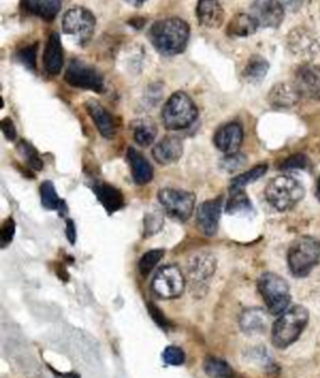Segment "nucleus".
Listing matches in <instances>:
<instances>
[{
	"label": "nucleus",
	"mask_w": 320,
	"mask_h": 378,
	"mask_svg": "<svg viewBox=\"0 0 320 378\" xmlns=\"http://www.w3.org/2000/svg\"><path fill=\"white\" fill-rule=\"evenodd\" d=\"M258 28V22L252 14L238 13L227 25V36L230 38L250 37Z\"/></svg>",
	"instance_id": "nucleus-25"
},
{
	"label": "nucleus",
	"mask_w": 320,
	"mask_h": 378,
	"mask_svg": "<svg viewBox=\"0 0 320 378\" xmlns=\"http://www.w3.org/2000/svg\"><path fill=\"white\" fill-rule=\"evenodd\" d=\"M163 226V218L158 213H150L149 217L145 218V230H147V236L153 235L155 232L161 228Z\"/></svg>",
	"instance_id": "nucleus-40"
},
{
	"label": "nucleus",
	"mask_w": 320,
	"mask_h": 378,
	"mask_svg": "<svg viewBox=\"0 0 320 378\" xmlns=\"http://www.w3.org/2000/svg\"><path fill=\"white\" fill-rule=\"evenodd\" d=\"M258 288L271 315H282L291 301L288 282L275 273L266 272L260 276Z\"/></svg>",
	"instance_id": "nucleus-6"
},
{
	"label": "nucleus",
	"mask_w": 320,
	"mask_h": 378,
	"mask_svg": "<svg viewBox=\"0 0 320 378\" xmlns=\"http://www.w3.org/2000/svg\"><path fill=\"white\" fill-rule=\"evenodd\" d=\"M67 237H68L69 242L75 243L77 230H75L74 222L72 219L67 221Z\"/></svg>",
	"instance_id": "nucleus-44"
},
{
	"label": "nucleus",
	"mask_w": 320,
	"mask_h": 378,
	"mask_svg": "<svg viewBox=\"0 0 320 378\" xmlns=\"http://www.w3.org/2000/svg\"><path fill=\"white\" fill-rule=\"evenodd\" d=\"M301 100V95L296 92V87L288 83H279L271 88L268 94V102L273 108L287 109L296 106Z\"/></svg>",
	"instance_id": "nucleus-21"
},
{
	"label": "nucleus",
	"mask_w": 320,
	"mask_h": 378,
	"mask_svg": "<svg viewBox=\"0 0 320 378\" xmlns=\"http://www.w3.org/2000/svg\"><path fill=\"white\" fill-rule=\"evenodd\" d=\"M317 198L320 200V177L318 180V183H317Z\"/></svg>",
	"instance_id": "nucleus-46"
},
{
	"label": "nucleus",
	"mask_w": 320,
	"mask_h": 378,
	"mask_svg": "<svg viewBox=\"0 0 320 378\" xmlns=\"http://www.w3.org/2000/svg\"><path fill=\"white\" fill-rule=\"evenodd\" d=\"M269 72V63L268 61L260 56H253L249 58L246 63L244 70H243V78L248 83L252 84H258L263 81L266 74Z\"/></svg>",
	"instance_id": "nucleus-28"
},
{
	"label": "nucleus",
	"mask_w": 320,
	"mask_h": 378,
	"mask_svg": "<svg viewBox=\"0 0 320 378\" xmlns=\"http://www.w3.org/2000/svg\"><path fill=\"white\" fill-rule=\"evenodd\" d=\"M15 235V222L12 217L6 218V222L0 227V247L6 249L10 243Z\"/></svg>",
	"instance_id": "nucleus-38"
},
{
	"label": "nucleus",
	"mask_w": 320,
	"mask_h": 378,
	"mask_svg": "<svg viewBox=\"0 0 320 378\" xmlns=\"http://www.w3.org/2000/svg\"><path fill=\"white\" fill-rule=\"evenodd\" d=\"M305 196V188L299 180L290 175H279L268 183L265 198L268 203L279 212L294 208Z\"/></svg>",
	"instance_id": "nucleus-3"
},
{
	"label": "nucleus",
	"mask_w": 320,
	"mask_h": 378,
	"mask_svg": "<svg viewBox=\"0 0 320 378\" xmlns=\"http://www.w3.org/2000/svg\"><path fill=\"white\" fill-rule=\"evenodd\" d=\"M161 117L166 129H186L197 120L198 108L188 94L175 92L166 100Z\"/></svg>",
	"instance_id": "nucleus-5"
},
{
	"label": "nucleus",
	"mask_w": 320,
	"mask_h": 378,
	"mask_svg": "<svg viewBox=\"0 0 320 378\" xmlns=\"http://www.w3.org/2000/svg\"><path fill=\"white\" fill-rule=\"evenodd\" d=\"M149 315L153 317V320L159 324L161 329H168L170 327V323L166 320V317L163 315V312L155 304H149Z\"/></svg>",
	"instance_id": "nucleus-41"
},
{
	"label": "nucleus",
	"mask_w": 320,
	"mask_h": 378,
	"mask_svg": "<svg viewBox=\"0 0 320 378\" xmlns=\"http://www.w3.org/2000/svg\"><path fill=\"white\" fill-rule=\"evenodd\" d=\"M163 360L170 366H180L185 362L184 351L175 346H169L163 352Z\"/></svg>",
	"instance_id": "nucleus-36"
},
{
	"label": "nucleus",
	"mask_w": 320,
	"mask_h": 378,
	"mask_svg": "<svg viewBox=\"0 0 320 378\" xmlns=\"http://www.w3.org/2000/svg\"><path fill=\"white\" fill-rule=\"evenodd\" d=\"M40 200L44 208L49 211H56V210L61 211L64 205V202L59 198L56 193V187L49 180L43 182L40 186Z\"/></svg>",
	"instance_id": "nucleus-31"
},
{
	"label": "nucleus",
	"mask_w": 320,
	"mask_h": 378,
	"mask_svg": "<svg viewBox=\"0 0 320 378\" xmlns=\"http://www.w3.org/2000/svg\"><path fill=\"white\" fill-rule=\"evenodd\" d=\"M19 153L24 157L29 167L34 171H42L43 169V162L38 155L37 149L31 145V143L26 141H22L18 145Z\"/></svg>",
	"instance_id": "nucleus-33"
},
{
	"label": "nucleus",
	"mask_w": 320,
	"mask_h": 378,
	"mask_svg": "<svg viewBox=\"0 0 320 378\" xmlns=\"http://www.w3.org/2000/svg\"><path fill=\"white\" fill-rule=\"evenodd\" d=\"M195 13L198 23L208 29L221 28L225 19V13L219 0H199Z\"/></svg>",
	"instance_id": "nucleus-17"
},
{
	"label": "nucleus",
	"mask_w": 320,
	"mask_h": 378,
	"mask_svg": "<svg viewBox=\"0 0 320 378\" xmlns=\"http://www.w3.org/2000/svg\"><path fill=\"white\" fill-rule=\"evenodd\" d=\"M184 288V274L175 265L161 267L152 281V290L158 297L163 299L178 298Z\"/></svg>",
	"instance_id": "nucleus-10"
},
{
	"label": "nucleus",
	"mask_w": 320,
	"mask_h": 378,
	"mask_svg": "<svg viewBox=\"0 0 320 378\" xmlns=\"http://www.w3.org/2000/svg\"><path fill=\"white\" fill-rule=\"evenodd\" d=\"M223 197H218L211 200H205L199 205L197 213V223L199 230L205 236H216L219 227V219L222 214Z\"/></svg>",
	"instance_id": "nucleus-15"
},
{
	"label": "nucleus",
	"mask_w": 320,
	"mask_h": 378,
	"mask_svg": "<svg viewBox=\"0 0 320 378\" xmlns=\"http://www.w3.org/2000/svg\"><path fill=\"white\" fill-rule=\"evenodd\" d=\"M216 257L209 252H202L194 255L188 263V276L193 291L207 288V282L216 272Z\"/></svg>",
	"instance_id": "nucleus-12"
},
{
	"label": "nucleus",
	"mask_w": 320,
	"mask_h": 378,
	"mask_svg": "<svg viewBox=\"0 0 320 378\" xmlns=\"http://www.w3.org/2000/svg\"><path fill=\"white\" fill-rule=\"evenodd\" d=\"M309 166V159L307 155H294L287 158L285 161L280 164L282 171H293V169H305Z\"/></svg>",
	"instance_id": "nucleus-39"
},
{
	"label": "nucleus",
	"mask_w": 320,
	"mask_h": 378,
	"mask_svg": "<svg viewBox=\"0 0 320 378\" xmlns=\"http://www.w3.org/2000/svg\"><path fill=\"white\" fill-rule=\"evenodd\" d=\"M268 171V166L266 164H259L257 167L252 168L250 171L244 172V173L239 174L238 177H235L234 180H232L230 182V192H234V191H240L243 189L244 187L254 183L257 180H260Z\"/></svg>",
	"instance_id": "nucleus-29"
},
{
	"label": "nucleus",
	"mask_w": 320,
	"mask_h": 378,
	"mask_svg": "<svg viewBox=\"0 0 320 378\" xmlns=\"http://www.w3.org/2000/svg\"><path fill=\"white\" fill-rule=\"evenodd\" d=\"M128 4L133 6H142L147 0H125Z\"/></svg>",
	"instance_id": "nucleus-45"
},
{
	"label": "nucleus",
	"mask_w": 320,
	"mask_h": 378,
	"mask_svg": "<svg viewBox=\"0 0 320 378\" xmlns=\"http://www.w3.org/2000/svg\"><path fill=\"white\" fill-rule=\"evenodd\" d=\"M1 132H3V134L8 141H15L17 139L15 125L13 123L12 119L8 118V117L1 120Z\"/></svg>",
	"instance_id": "nucleus-42"
},
{
	"label": "nucleus",
	"mask_w": 320,
	"mask_h": 378,
	"mask_svg": "<svg viewBox=\"0 0 320 378\" xmlns=\"http://www.w3.org/2000/svg\"><path fill=\"white\" fill-rule=\"evenodd\" d=\"M244 133L243 128L239 123L232 122L228 125H223L219 128L214 136V144L216 148L219 149L225 155H233L237 153L243 143Z\"/></svg>",
	"instance_id": "nucleus-16"
},
{
	"label": "nucleus",
	"mask_w": 320,
	"mask_h": 378,
	"mask_svg": "<svg viewBox=\"0 0 320 378\" xmlns=\"http://www.w3.org/2000/svg\"><path fill=\"white\" fill-rule=\"evenodd\" d=\"M287 47L291 54L302 59H313L320 52L319 39L314 31L305 26H296L287 37Z\"/></svg>",
	"instance_id": "nucleus-11"
},
{
	"label": "nucleus",
	"mask_w": 320,
	"mask_h": 378,
	"mask_svg": "<svg viewBox=\"0 0 320 378\" xmlns=\"http://www.w3.org/2000/svg\"><path fill=\"white\" fill-rule=\"evenodd\" d=\"M64 79L72 87L84 90H92L95 93L104 92V79L103 75L97 69L81 62L79 59H73L69 63L68 68L64 75Z\"/></svg>",
	"instance_id": "nucleus-9"
},
{
	"label": "nucleus",
	"mask_w": 320,
	"mask_h": 378,
	"mask_svg": "<svg viewBox=\"0 0 320 378\" xmlns=\"http://www.w3.org/2000/svg\"><path fill=\"white\" fill-rule=\"evenodd\" d=\"M204 371L209 378H233V368L225 361L208 357L204 362Z\"/></svg>",
	"instance_id": "nucleus-30"
},
{
	"label": "nucleus",
	"mask_w": 320,
	"mask_h": 378,
	"mask_svg": "<svg viewBox=\"0 0 320 378\" xmlns=\"http://www.w3.org/2000/svg\"><path fill=\"white\" fill-rule=\"evenodd\" d=\"M131 130L136 142L141 147H149L154 142L155 136L158 134L157 125L152 119H136L131 123Z\"/></svg>",
	"instance_id": "nucleus-27"
},
{
	"label": "nucleus",
	"mask_w": 320,
	"mask_h": 378,
	"mask_svg": "<svg viewBox=\"0 0 320 378\" xmlns=\"http://www.w3.org/2000/svg\"><path fill=\"white\" fill-rule=\"evenodd\" d=\"M239 326L246 335H262L268 327V315L262 308H248L240 315Z\"/></svg>",
	"instance_id": "nucleus-23"
},
{
	"label": "nucleus",
	"mask_w": 320,
	"mask_h": 378,
	"mask_svg": "<svg viewBox=\"0 0 320 378\" xmlns=\"http://www.w3.org/2000/svg\"><path fill=\"white\" fill-rule=\"evenodd\" d=\"M94 192L97 193L99 202L104 205L108 213H114L123 207V194L111 184L98 183L97 186H94Z\"/></svg>",
	"instance_id": "nucleus-26"
},
{
	"label": "nucleus",
	"mask_w": 320,
	"mask_h": 378,
	"mask_svg": "<svg viewBox=\"0 0 320 378\" xmlns=\"http://www.w3.org/2000/svg\"><path fill=\"white\" fill-rule=\"evenodd\" d=\"M309 312L303 306H294L280 315L271 329V342L274 347L284 349L291 346L307 327Z\"/></svg>",
	"instance_id": "nucleus-2"
},
{
	"label": "nucleus",
	"mask_w": 320,
	"mask_h": 378,
	"mask_svg": "<svg viewBox=\"0 0 320 378\" xmlns=\"http://www.w3.org/2000/svg\"><path fill=\"white\" fill-rule=\"evenodd\" d=\"M320 263V241L314 237H299L288 251L290 272L298 278L307 277Z\"/></svg>",
	"instance_id": "nucleus-4"
},
{
	"label": "nucleus",
	"mask_w": 320,
	"mask_h": 378,
	"mask_svg": "<svg viewBox=\"0 0 320 378\" xmlns=\"http://www.w3.org/2000/svg\"><path fill=\"white\" fill-rule=\"evenodd\" d=\"M22 6L38 18L51 22L62 9V0H22Z\"/></svg>",
	"instance_id": "nucleus-24"
},
{
	"label": "nucleus",
	"mask_w": 320,
	"mask_h": 378,
	"mask_svg": "<svg viewBox=\"0 0 320 378\" xmlns=\"http://www.w3.org/2000/svg\"><path fill=\"white\" fill-rule=\"evenodd\" d=\"M86 109L92 117L94 125H97L99 133L106 139H113L117 133V122L111 113L97 100H88Z\"/></svg>",
	"instance_id": "nucleus-18"
},
{
	"label": "nucleus",
	"mask_w": 320,
	"mask_h": 378,
	"mask_svg": "<svg viewBox=\"0 0 320 378\" xmlns=\"http://www.w3.org/2000/svg\"><path fill=\"white\" fill-rule=\"evenodd\" d=\"M284 9L279 0H255L252 6V15L259 26L278 29L283 23Z\"/></svg>",
	"instance_id": "nucleus-14"
},
{
	"label": "nucleus",
	"mask_w": 320,
	"mask_h": 378,
	"mask_svg": "<svg viewBox=\"0 0 320 378\" xmlns=\"http://www.w3.org/2000/svg\"><path fill=\"white\" fill-rule=\"evenodd\" d=\"M158 199L166 213L179 222H186L195 205V196L193 193L175 188L160 189Z\"/></svg>",
	"instance_id": "nucleus-8"
},
{
	"label": "nucleus",
	"mask_w": 320,
	"mask_h": 378,
	"mask_svg": "<svg viewBox=\"0 0 320 378\" xmlns=\"http://www.w3.org/2000/svg\"><path fill=\"white\" fill-rule=\"evenodd\" d=\"M282 3L284 9L290 13L299 12L302 9L304 0H279Z\"/></svg>",
	"instance_id": "nucleus-43"
},
{
	"label": "nucleus",
	"mask_w": 320,
	"mask_h": 378,
	"mask_svg": "<svg viewBox=\"0 0 320 378\" xmlns=\"http://www.w3.org/2000/svg\"><path fill=\"white\" fill-rule=\"evenodd\" d=\"M128 161H129L131 175L136 184L144 186L153 180V167L144 155L136 148L128 149Z\"/></svg>",
	"instance_id": "nucleus-22"
},
{
	"label": "nucleus",
	"mask_w": 320,
	"mask_h": 378,
	"mask_svg": "<svg viewBox=\"0 0 320 378\" xmlns=\"http://www.w3.org/2000/svg\"><path fill=\"white\" fill-rule=\"evenodd\" d=\"M182 155H183V142L177 136H166L153 149L155 161L164 166L178 162Z\"/></svg>",
	"instance_id": "nucleus-20"
},
{
	"label": "nucleus",
	"mask_w": 320,
	"mask_h": 378,
	"mask_svg": "<svg viewBox=\"0 0 320 378\" xmlns=\"http://www.w3.org/2000/svg\"><path fill=\"white\" fill-rule=\"evenodd\" d=\"M97 20L90 10L84 6H73L63 17V31L74 38L79 45H86L92 39Z\"/></svg>",
	"instance_id": "nucleus-7"
},
{
	"label": "nucleus",
	"mask_w": 320,
	"mask_h": 378,
	"mask_svg": "<svg viewBox=\"0 0 320 378\" xmlns=\"http://www.w3.org/2000/svg\"><path fill=\"white\" fill-rule=\"evenodd\" d=\"M189 37V25L180 18L161 19L155 22L149 31L150 42L163 56H177L184 52Z\"/></svg>",
	"instance_id": "nucleus-1"
},
{
	"label": "nucleus",
	"mask_w": 320,
	"mask_h": 378,
	"mask_svg": "<svg viewBox=\"0 0 320 378\" xmlns=\"http://www.w3.org/2000/svg\"><path fill=\"white\" fill-rule=\"evenodd\" d=\"M38 44H33L19 52V61L24 64L25 67L31 70L37 68Z\"/></svg>",
	"instance_id": "nucleus-37"
},
{
	"label": "nucleus",
	"mask_w": 320,
	"mask_h": 378,
	"mask_svg": "<svg viewBox=\"0 0 320 378\" xmlns=\"http://www.w3.org/2000/svg\"><path fill=\"white\" fill-rule=\"evenodd\" d=\"M44 68L50 75L61 73L64 64L63 45L61 36L58 33H51L45 45L43 56Z\"/></svg>",
	"instance_id": "nucleus-19"
},
{
	"label": "nucleus",
	"mask_w": 320,
	"mask_h": 378,
	"mask_svg": "<svg viewBox=\"0 0 320 378\" xmlns=\"http://www.w3.org/2000/svg\"><path fill=\"white\" fill-rule=\"evenodd\" d=\"M252 210V202H250V199L246 196V193L243 189L232 192V196H230L228 200V205H227V213H229V214H238V213L250 212Z\"/></svg>",
	"instance_id": "nucleus-32"
},
{
	"label": "nucleus",
	"mask_w": 320,
	"mask_h": 378,
	"mask_svg": "<svg viewBox=\"0 0 320 378\" xmlns=\"http://www.w3.org/2000/svg\"><path fill=\"white\" fill-rule=\"evenodd\" d=\"M301 98L320 100V65L304 64L296 69L294 83Z\"/></svg>",
	"instance_id": "nucleus-13"
},
{
	"label": "nucleus",
	"mask_w": 320,
	"mask_h": 378,
	"mask_svg": "<svg viewBox=\"0 0 320 378\" xmlns=\"http://www.w3.org/2000/svg\"><path fill=\"white\" fill-rule=\"evenodd\" d=\"M163 255H164L163 249H152L147 252L139 260V272L142 273L144 277L148 276L149 273L152 272L154 267L159 263Z\"/></svg>",
	"instance_id": "nucleus-34"
},
{
	"label": "nucleus",
	"mask_w": 320,
	"mask_h": 378,
	"mask_svg": "<svg viewBox=\"0 0 320 378\" xmlns=\"http://www.w3.org/2000/svg\"><path fill=\"white\" fill-rule=\"evenodd\" d=\"M246 164V157L241 153H233V155H227L223 158L221 162V167L228 172V173H233L239 171L240 168L244 167Z\"/></svg>",
	"instance_id": "nucleus-35"
}]
</instances>
